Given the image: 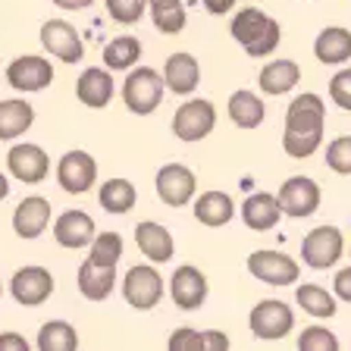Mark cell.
<instances>
[{
	"label": "cell",
	"mask_w": 351,
	"mask_h": 351,
	"mask_svg": "<svg viewBox=\"0 0 351 351\" xmlns=\"http://www.w3.org/2000/svg\"><path fill=\"white\" fill-rule=\"evenodd\" d=\"M323 129H326V107H323L320 95H301L289 104L285 110V132H282V147L289 157L304 160L320 147Z\"/></svg>",
	"instance_id": "6da1fadb"
},
{
	"label": "cell",
	"mask_w": 351,
	"mask_h": 351,
	"mask_svg": "<svg viewBox=\"0 0 351 351\" xmlns=\"http://www.w3.org/2000/svg\"><path fill=\"white\" fill-rule=\"evenodd\" d=\"M232 38L245 47L248 57H270L279 44V22L270 19L257 7H248L241 13L232 16V25H229Z\"/></svg>",
	"instance_id": "7a4b0ae2"
},
{
	"label": "cell",
	"mask_w": 351,
	"mask_h": 351,
	"mask_svg": "<svg viewBox=\"0 0 351 351\" xmlns=\"http://www.w3.org/2000/svg\"><path fill=\"white\" fill-rule=\"evenodd\" d=\"M163 75H157L151 66H138V69H132L125 75V85H123V104L132 110V113H138V117H147L154 110L160 107L163 101Z\"/></svg>",
	"instance_id": "3957f363"
},
{
	"label": "cell",
	"mask_w": 351,
	"mask_h": 351,
	"mask_svg": "<svg viewBox=\"0 0 351 351\" xmlns=\"http://www.w3.org/2000/svg\"><path fill=\"white\" fill-rule=\"evenodd\" d=\"M345 251V239L336 226H317L304 235L301 241V257L311 270H329L336 267Z\"/></svg>",
	"instance_id": "277c9868"
},
{
	"label": "cell",
	"mask_w": 351,
	"mask_h": 351,
	"mask_svg": "<svg viewBox=\"0 0 351 351\" xmlns=\"http://www.w3.org/2000/svg\"><path fill=\"white\" fill-rule=\"evenodd\" d=\"M248 326L257 339L263 342H276V339H285L292 332L295 326V314L292 307L285 304V301H261L257 307H251V317H248Z\"/></svg>",
	"instance_id": "5b68a950"
},
{
	"label": "cell",
	"mask_w": 351,
	"mask_h": 351,
	"mask_svg": "<svg viewBox=\"0 0 351 351\" xmlns=\"http://www.w3.org/2000/svg\"><path fill=\"white\" fill-rule=\"evenodd\" d=\"M217 125V110L210 101L204 97H195V101H185L182 107L176 110L173 117V132L179 141H201L207 138Z\"/></svg>",
	"instance_id": "8992f818"
},
{
	"label": "cell",
	"mask_w": 351,
	"mask_h": 351,
	"mask_svg": "<svg viewBox=\"0 0 351 351\" xmlns=\"http://www.w3.org/2000/svg\"><path fill=\"white\" fill-rule=\"evenodd\" d=\"M123 295L132 307H138V311H151V307L160 304L163 298V279L160 273L147 267V263H138V267H132L123 279Z\"/></svg>",
	"instance_id": "52a82bcc"
},
{
	"label": "cell",
	"mask_w": 351,
	"mask_h": 351,
	"mask_svg": "<svg viewBox=\"0 0 351 351\" xmlns=\"http://www.w3.org/2000/svg\"><path fill=\"white\" fill-rule=\"evenodd\" d=\"M154 185H157V197H160L167 207H185L191 197H195L197 179L182 163H167V167H160Z\"/></svg>",
	"instance_id": "ba28073f"
},
{
	"label": "cell",
	"mask_w": 351,
	"mask_h": 351,
	"mask_svg": "<svg viewBox=\"0 0 351 351\" xmlns=\"http://www.w3.org/2000/svg\"><path fill=\"white\" fill-rule=\"evenodd\" d=\"M276 197L282 213H289L295 219H304L311 213H317V207H320V185L314 179H307V176H292V179L282 182Z\"/></svg>",
	"instance_id": "9c48e42d"
},
{
	"label": "cell",
	"mask_w": 351,
	"mask_h": 351,
	"mask_svg": "<svg viewBox=\"0 0 351 351\" xmlns=\"http://www.w3.org/2000/svg\"><path fill=\"white\" fill-rule=\"evenodd\" d=\"M97 179V163L91 154L85 151H69L60 157L57 163V182L69 195H85Z\"/></svg>",
	"instance_id": "30bf717a"
},
{
	"label": "cell",
	"mask_w": 351,
	"mask_h": 351,
	"mask_svg": "<svg viewBox=\"0 0 351 351\" xmlns=\"http://www.w3.org/2000/svg\"><path fill=\"white\" fill-rule=\"evenodd\" d=\"M248 270L254 279L267 285H292L298 282V263L282 251H254L248 257Z\"/></svg>",
	"instance_id": "8fae6325"
},
{
	"label": "cell",
	"mask_w": 351,
	"mask_h": 351,
	"mask_svg": "<svg viewBox=\"0 0 351 351\" xmlns=\"http://www.w3.org/2000/svg\"><path fill=\"white\" fill-rule=\"evenodd\" d=\"M41 44L51 57H60L63 63H79L85 57V44H82L79 32L66 19H47L41 25Z\"/></svg>",
	"instance_id": "7c38bea8"
},
{
	"label": "cell",
	"mask_w": 351,
	"mask_h": 351,
	"mask_svg": "<svg viewBox=\"0 0 351 351\" xmlns=\"http://www.w3.org/2000/svg\"><path fill=\"white\" fill-rule=\"evenodd\" d=\"M10 292L19 304L25 307H38L53 295V276L51 270H44V267H22L16 270V276L10 279Z\"/></svg>",
	"instance_id": "4fadbf2b"
},
{
	"label": "cell",
	"mask_w": 351,
	"mask_h": 351,
	"mask_svg": "<svg viewBox=\"0 0 351 351\" xmlns=\"http://www.w3.org/2000/svg\"><path fill=\"white\" fill-rule=\"evenodd\" d=\"M7 82L16 91H44L53 82V66L44 57L25 53V57H16L7 66Z\"/></svg>",
	"instance_id": "5bb4252c"
},
{
	"label": "cell",
	"mask_w": 351,
	"mask_h": 351,
	"mask_svg": "<svg viewBox=\"0 0 351 351\" xmlns=\"http://www.w3.org/2000/svg\"><path fill=\"white\" fill-rule=\"evenodd\" d=\"M7 167H10V173H13V179H19V182H25V185H38V182L47 179L51 160H47L44 147L29 145V141H25V145L10 147Z\"/></svg>",
	"instance_id": "9a60e30c"
},
{
	"label": "cell",
	"mask_w": 351,
	"mask_h": 351,
	"mask_svg": "<svg viewBox=\"0 0 351 351\" xmlns=\"http://www.w3.org/2000/svg\"><path fill=\"white\" fill-rule=\"evenodd\" d=\"M169 295H173V304L182 307V311H195L207 301V276L197 267L185 263L173 273L169 279Z\"/></svg>",
	"instance_id": "2e32d148"
},
{
	"label": "cell",
	"mask_w": 351,
	"mask_h": 351,
	"mask_svg": "<svg viewBox=\"0 0 351 351\" xmlns=\"http://www.w3.org/2000/svg\"><path fill=\"white\" fill-rule=\"evenodd\" d=\"M95 219L88 217L85 210H66L57 217V223H53V239H57V245H63V248H85V245H91L95 241Z\"/></svg>",
	"instance_id": "e0dca14e"
},
{
	"label": "cell",
	"mask_w": 351,
	"mask_h": 351,
	"mask_svg": "<svg viewBox=\"0 0 351 351\" xmlns=\"http://www.w3.org/2000/svg\"><path fill=\"white\" fill-rule=\"evenodd\" d=\"M51 223V201L41 195L22 197L13 213V229L19 239H38Z\"/></svg>",
	"instance_id": "ac0fdd59"
},
{
	"label": "cell",
	"mask_w": 351,
	"mask_h": 351,
	"mask_svg": "<svg viewBox=\"0 0 351 351\" xmlns=\"http://www.w3.org/2000/svg\"><path fill=\"white\" fill-rule=\"evenodd\" d=\"M282 217V207H279L276 195H267V191H257V195H248L245 204H241V219L245 226L254 229V232H267L273 229Z\"/></svg>",
	"instance_id": "d6986e66"
},
{
	"label": "cell",
	"mask_w": 351,
	"mask_h": 351,
	"mask_svg": "<svg viewBox=\"0 0 351 351\" xmlns=\"http://www.w3.org/2000/svg\"><path fill=\"white\" fill-rule=\"evenodd\" d=\"M135 241H138L141 254L151 257L154 263H167L176 251L173 232H169L167 226H160V223H151V219H145V223L135 226Z\"/></svg>",
	"instance_id": "ffe728a7"
},
{
	"label": "cell",
	"mask_w": 351,
	"mask_h": 351,
	"mask_svg": "<svg viewBox=\"0 0 351 351\" xmlns=\"http://www.w3.org/2000/svg\"><path fill=\"white\" fill-rule=\"evenodd\" d=\"M75 95H79V101L85 104V107L104 110L110 104V97H113V75H110L107 69H101V66H91V69H85V73L79 75Z\"/></svg>",
	"instance_id": "44dd1931"
},
{
	"label": "cell",
	"mask_w": 351,
	"mask_h": 351,
	"mask_svg": "<svg viewBox=\"0 0 351 351\" xmlns=\"http://www.w3.org/2000/svg\"><path fill=\"white\" fill-rule=\"evenodd\" d=\"M113 285H117V267H104V263H95V261H85L79 267V292L88 301L110 298Z\"/></svg>",
	"instance_id": "7402d4cb"
},
{
	"label": "cell",
	"mask_w": 351,
	"mask_h": 351,
	"mask_svg": "<svg viewBox=\"0 0 351 351\" xmlns=\"http://www.w3.org/2000/svg\"><path fill=\"white\" fill-rule=\"evenodd\" d=\"M197 79H201V66L191 53H173L167 60V69H163V82L173 95H191L197 88Z\"/></svg>",
	"instance_id": "603a6c76"
},
{
	"label": "cell",
	"mask_w": 351,
	"mask_h": 351,
	"mask_svg": "<svg viewBox=\"0 0 351 351\" xmlns=\"http://www.w3.org/2000/svg\"><path fill=\"white\" fill-rule=\"evenodd\" d=\"M301 82V69L295 60H273L261 69V91L263 95H285Z\"/></svg>",
	"instance_id": "cb8c5ba5"
},
{
	"label": "cell",
	"mask_w": 351,
	"mask_h": 351,
	"mask_svg": "<svg viewBox=\"0 0 351 351\" xmlns=\"http://www.w3.org/2000/svg\"><path fill=\"white\" fill-rule=\"evenodd\" d=\"M235 207H232V197L226 191H204V195L195 201V219L204 223V226H226L232 219Z\"/></svg>",
	"instance_id": "d4e9b609"
},
{
	"label": "cell",
	"mask_w": 351,
	"mask_h": 351,
	"mask_svg": "<svg viewBox=\"0 0 351 351\" xmlns=\"http://www.w3.org/2000/svg\"><path fill=\"white\" fill-rule=\"evenodd\" d=\"M35 123V110L32 104L19 101H0V141H10V138H19L22 132H29V125Z\"/></svg>",
	"instance_id": "484cf974"
},
{
	"label": "cell",
	"mask_w": 351,
	"mask_h": 351,
	"mask_svg": "<svg viewBox=\"0 0 351 351\" xmlns=\"http://www.w3.org/2000/svg\"><path fill=\"white\" fill-rule=\"evenodd\" d=\"M314 53H317L320 63H329V66L345 63V60L351 57V32L339 29V25L323 29L314 41Z\"/></svg>",
	"instance_id": "4316f807"
},
{
	"label": "cell",
	"mask_w": 351,
	"mask_h": 351,
	"mask_svg": "<svg viewBox=\"0 0 351 351\" xmlns=\"http://www.w3.org/2000/svg\"><path fill=\"white\" fill-rule=\"evenodd\" d=\"M263 101L251 91H235L229 97V119H232L239 129H257L263 123Z\"/></svg>",
	"instance_id": "83f0119b"
},
{
	"label": "cell",
	"mask_w": 351,
	"mask_h": 351,
	"mask_svg": "<svg viewBox=\"0 0 351 351\" xmlns=\"http://www.w3.org/2000/svg\"><path fill=\"white\" fill-rule=\"evenodd\" d=\"M38 351H79V332L66 320L44 323L38 332Z\"/></svg>",
	"instance_id": "f1b7e54d"
},
{
	"label": "cell",
	"mask_w": 351,
	"mask_h": 351,
	"mask_svg": "<svg viewBox=\"0 0 351 351\" xmlns=\"http://www.w3.org/2000/svg\"><path fill=\"white\" fill-rule=\"evenodd\" d=\"M135 201H138V191L125 179H110L101 185V207L107 213H129Z\"/></svg>",
	"instance_id": "f546056e"
},
{
	"label": "cell",
	"mask_w": 351,
	"mask_h": 351,
	"mask_svg": "<svg viewBox=\"0 0 351 351\" xmlns=\"http://www.w3.org/2000/svg\"><path fill=\"white\" fill-rule=\"evenodd\" d=\"M141 57V41L132 35H119L104 47V66L107 69H129Z\"/></svg>",
	"instance_id": "4dcf8cb0"
},
{
	"label": "cell",
	"mask_w": 351,
	"mask_h": 351,
	"mask_svg": "<svg viewBox=\"0 0 351 351\" xmlns=\"http://www.w3.org/2000/svg\"><path fill=\"white\" fill-rule=\"evenodd\" d=\"M151 19L157 32L163 35H179L185 29V7L182 0H151Z\"/></svg>",
	"instance_id": "1f68e13d"
},
{
	"label": "cell",
	"mask_w": 351,
	"mask_h": 351,
	"mask_svg": "<svg viewBox=\"0 0 351 351\" xmlns=\"http://www.w3.org/2000/svg\"><path fill=\"white\" fill-rule=\"evenodd\" d=\"M295 301H298L301 311H307L311 317H332L336 314V298H332L323 285H314V282L298 285Z\"/></svg>",
	"instance_id": "d6a6232c"
},
{
	"label": "cell",
	"mask_w": 351,
	"mask_h": 351,
	"mask_svg": "<svg viewBox=\"0 0 351 351\" xmlns=\"http://www.w3.org/2000/svg\"><path fill=\"white\" fill-rule=\"evenodd\" d=\"M119 257H123V235L119 232H101L91 241V251H88V261L104 263V267H117Z\"/></svg>",
	"instance_id": "836d02e7"
},
{
	"label": "cell",
	"mask_w": 351,
	"mask_h": 351,
	"mask_svg": "<svg viewBox=\"0 0 351 351\" xmlns=\"http://www.w3.org/2000/svg\"><path fill=\"white\" fill-rule=\"evenodd\" d=\"M298 351H339V339L326 326H307L298 336Z\"/></svg>",
	"instance_id": "e575fe53"
},
{
	"label": "cell",
	"mask_w": 351,
	"mask_h": 351,
	"mask_svg": "<svg viewBox=\"0 0 351 351\" xmlns=\"http://www.w3.org/2000/svg\"><path fill=\"white\" fill-rule=\"evenodd\" d=\"M104 3H107L110 19L119 25H135L147 10V0H104Z\"/></svg>",
	"instance_id": "d590c367"
},
{
	"label": "cell",
	"mask_w": 351,
	"mask_h": 351,
	"mask_svg": "<svg viewBox=\"0 0 351 351\" xmlns=\"http://www.w3.org/2000/svg\"><path fill=\"white\" fill-rule=\"evenodd\" d=\"M326 167L339 176H351V135L329 141L326 147Z\"/></svg>",
	"instance_id": "8d00e7d4"
},
{
	"label": "cell",
	"mask_w": 351,
	"mask_h": 351,
	"mask_svg": "<svg viewBox=\"0 0 351 351\" xmlns=\"http://www.w3.org/2000/svg\"><path fill=\"white\" fill-rule=\"evenodd\" d=\"M167 348L169 351H204V332H197L191 326L176 329L173 336H169Z\"/></svg>",
	"instance_id": "74e56055"
},
{
	"label": "cell",
	"mask_w": 351,
	"mask_h": 351,
	"mask_svg": "<svg viewBox=\"0 0 351 351\" xmlns=\"http://www.w3.org/2000/svg\"><path fill=\"white\" fill-rule=\"evenodd\" d=\"M329 97L342 110H351V69H342V73L332 75V82H329Z\"/></svg>",
	"instance_id": "f35d334b"
},
{
	"label": "cell",
	"mask_w": 351,
	"mask_h": 351,
	"mask_svg": "<svg viewBox=\"0 0 351 351\" xmlns=\"http://www.w3.org/2000/svg\"><path fill=\"white\" fill-rule=\"evenodd\" d=\"M0 351H32V345L19 332H0Z\"/></svg>",
	"instance_id": "ab89813d"
},
{
	"label": "cell",
	"mask_w": 351,
	"mask_h": 351,
	"mask_svg": "<svg viewBox=\"0 0 351 351\" xmlns=\"http://www.w3.org/2000/svg\"><path fill=\"white\" fill-rule=\"evenodd\" d=\"M204 351H229V339L219 329H207L204 332Z\"/></svg>",
	"instance_id": "60d3db41"
},
{
	"label": "cell",
	"mask_w": 351,
	"mask_h": 351,
	"mask_svg": "<svg viewBox=\"0 0 351 351\" xmlns=\"http://www.w3.org/2000/svg\"><path fill=\"white\" fill-rule=\"evenodd\" d=\"M336 295L351 304V267H345V270L336 273Z\"/></svg>",
	"instance_id": "b9f144b4"
},
{
	"label": "cell",
	"mask_w": 351,
	"mask_h": 351,
	"mask_svg": "<svg viewBox=\"0 0 351 351\" xmlns=\"http://www.w3.org/2000/svg\"><path fill=\"white\" fill-rule=\"evenodd\" d=\"M204 7H207V13L223 16V13H229V10L235 7V0H204Z\"/></svg>",
	"instance_id": "7bdbcfd3"
},
{
	"label": "cell",
	"mask_w": 351,
	"mask_h": 351,
	"mask_svg": "<svg viewBox=\"0 0 351 351\" xmlns=\"http://www.w3.org/2000/svg\"><path fill=\"white\" fill-rule=\"evenodd\" d=\"M53 3L63 10H85V7H91L95 0H53Z\"/></svg>",
	"instance_id": "ee69618b"
},
{
	"label": "cell",
	"mask_w": 351,
	"mask_h": 351,
	"mask_svg": "<svg viewBox=\"0 0 351 351\" xmlns=\"http://www.w3.org/2000/svg\"><path fill=\"white\" fill-rule=\"evenodd\" d=\"M7 195H10V182H7V176L0 173V201H3Z\"/></svg>",
	"instance_id": "f6af8a7d"
},
{
	"label": "cell",
	"mask_w": 351,
	"mask_h": 351,
	"mask_svg": "<svg viewBox=\"0 0 351 351\" xmlns=\"http://www.w3.org/2000/svg\"><path fill=\"white\" fill-rule=\"evenodd\" d=\"M0 298H3V285H0Z\"/></svg>",
	"instance_id": "bcb514c9"
}]
</instances>
